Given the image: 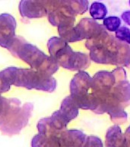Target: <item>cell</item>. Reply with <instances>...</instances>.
<instances>
[{
    "instance_id": "obj_1",
    "label": "cell",
    "mask_w": 130,
    "mask_h": 147,
    "mask_svg": "<svg viewBox=\"0 0 130 147\" xmlns=\"http://www.w3.org/2000/svg\"><path fill=\"white\" fill-rule=\"evenodd\" d=\"M33 109V103L22 104L18 99L3 96L0 108L1 132L8 136L18 134L28 123Z\"/></svg>"
},
{
    "instance_id": "obj_2",
    "label": "cell",
    "mask_w": 130,
    "mask_h": 147,
    "mask_svg": "<svg viewBox=\"0 0 130 147\" xmlns=\"http://www.w3.org/2000/svg\"><path fill=\"white\" fill-rule=\"evenodd\" d=\"M7 49L15 56L27 63L31 68L42 73H49L53 66V58L48 57L31 43L27 42L22 37L17 36Z\"/></svg>"
},
{
    "instance_id": "obj_3",
    "label": "cell",
    "mask_w": 130,
    "mask_h": 147,
    "mask_svg": "<svg viewBox=\"0 0 130 147\" xmlns=\"http://www.w3.org/2000/svg\"><path fill=\"white\" fill-rule=\"evenodd\" d=\"M4 71L11 85L15 87L52 92L56 86L54 78L34 69L9 67Z\"/></svg>"
},
{
    "instance_id": "obj_4",
    "label": "cell",
    "mask_w": 130,
    "mask_h": 147,
    "mask_svg": "<svg viewBox=\"0 0 130 147\" xmlns=\"http://www.w3.org/2000/svg\"><path fill=\"white\" fill-rule=\"evenodd\" d=\"M17 22L14 16L9 13L0 15V46L6 48L16 36Z\"/></svg>"
},
{
    "instance_id": "obj_5",
    "label": "cell",
    "mask_w": 130,
    "mask_h": 147,
    "mask_svg": "<svg viewBox=\"0 0 130 147\" xmlns=\"http://www.w3.org/2000/svg\"><path fill=\"white\" fill-rule=\"evenodd\" d=\"M18 9L23 18H41L47 13L45 8L36 0H21Z\"/></svg>"
},
{
    "instance_id": "obj_6",
    "label": "cell",
    "mask_w": 130,
    "mask_h": 147,
    "mask_svg": "<svg viewBox=\"0 0 130 147\" xmlns=\"http://www.w3.org/2000/svg\"><path fill=\"white\" fill-rule=\"evenodd\" d=\"M84 135L78 130H67L59 135L60 147H82Z\"/></svg>"
},
{
    "instance_id": "obj_7",
    "label": "cell",
    "mask_w": 130,
    "mask_h": 147,
    "mask_svg": "<svg viewBox=\"0 0 130 147\" xmlns=\"http://www.w3.org/2000/svg\"><path fill=\"white\" fill-rule=\"evenodd\" d=\"M31 147H60L59 136L38 133L32 138Z\"/></svg>"
},
{
    "instance_id": "obj_8",
    "label": "cell",
    "mask_w": 130,
    "mask_h": 147,
    "mask_svg": "<svg viewBox=\"0 0 130 147\" xmlns=\"http://www.w3.org/2000/svg\"><path fill=\"white\" fill-rule=\"evenodd\" d=\"M125 139L118 126H113L107 134V147H125Z\"/></svg>"
},
{
    "instance_id": "obj_9",
    "label": "cell",
    "mask_w": 130,
    "mask_h": 147,
    "mask_svg": "<svg viewBox=\"0 0 130 147\" xmlns=\"http://www.w3.org/2000/svg\"><path fill=\"white\" fill-rule=\"evenodd\" d=\"M39 133L47 136H59L61 133H59L56 129L52 125L51 119L50 118H43L39 120L36 125Z\"/></svg>"
},
{
    "instance_id": "obj_10",
    "label": "cell",
    "mask_w": 130,
    "mask_h": 147,
    "mask_svg": "<svg viewBox=\"0 0 130 147\" xmlns=\"http://www.w3.org/2000/svg\"><path fill=\"white\" fill-rule=\"evenodd\" d=\"M90 15L94 19H103L108 13L107 8L103 3L99 2H94L91 4L90 9Z\"/></svg>"
},
{
    "instance_id": "obj_11",
    "label": "cell",
    "mask_w": 130,
    "mask_h": 147,
    "mask_svg": "<svg viewBox=\"0 0 130 147\" xmlns=\"http://www.w3.org/2000/svg\"><path fill=\"white\" fill-rule=\"evenodd\" d=\"M103 25L109 32H116L120 28L121 20L117 16H109L103 18Z\"/></svg>"
},
{
    "instance_id": "obj_12",
    "label": "cell",
    "mask_w": 130,
    "mask_h": 147,
    "mask_svg": "<svg viewBox=\"0 0 130 147\" xmlns=\"http://www.w3.org/2000/svg\"><path fill=\"white\" fill-rule=\"evenodd\" d=\"M11 82L7 77L4 70L0 71V94L9 91L11 88Z\"/></svg>"
},
{
    "instance_id": "obj_13",
    "label": "cell",
    "mask_w": 130,
    "mask_h": 147,
    "mask_svg": "<svg viewBox=\"0 0 130 147\" xmlns=\"http://www.w3.org/2000/svg\"><path fill=\"white\" fill-rule=\"evenodd\" d=\"M116 36L122 41H126L129 44L130 41V30L127 27H120L116 32Z\"/></svg>"
},
{
    "instance_id": "obj_14",
    "label": "cell",
    "mask_w": 130,
    "mask_h": 147,
    "mask_svg": "<svg viewBox=\"0 0 130 147\" xmlns=\"http://www.w3.org/2000/svg\"><path fill=\"white\" fill-rule=\"evenodd\" d=\"M84 147H103V145L100 139L94 136H90L87 139Z\"/></svg>"
},
{
    "instance_id": "obj_15",
    "label": "cell",
    "mask_w": 130,
    "mask_h": 147,
    "mask_svg": "<svg viewBox=\"0 0 130 147\" xmlns=\"http://www.w3.org/2000/svg\"><path fill=\"white\" fill-rule=\"evenodd\" d=\"M121 17H122L123 20L124 21V22H125V24L130 25V10L124 11V12L122 14Z\"/></svg>"
},
{
    "instance_id": "obj_16",
    "label": "cell",
    "mask_w": 130,
    "mask_h": 147,
    "mask_svg": "<svg viewBox=\"0 0 130 147\" xmlns=\"http://www.w3.org/2000/svg\"><path fill=\"white\" fill-rule=\"evenodd\" d=\"M2 99H3V96L0 95V108H1V106H2Z\"/></svg>"
},
{
    "instance_id": "obj_17",
    "label": "cell",
    "mask_w": 130,
    "mask_h": 147,
    "mask_svg": "<svg viewBox=\"0 0 130 147\" xmlns=\"http://www.w3.org/2000/svg\"><path fill=\"white\" fill-rule=\"evenodd\" d=\"M129 5H130V0H129Z\"/></svg>"
},
{
    "instance_id": "obj_18",
    "label": "cell",
    "mask_w": 130,
    "mask_h": 147,
    "mask_svg": "<svg viewBox=\"0 0 130 147\" xmlns=\"http://www.w3.org/2000/svg\"><path fill=\"white\" fill-rule=\"evenodd\" d=\"M129 44H130V41H129Z\"/></svg>"
}]
</instances>
